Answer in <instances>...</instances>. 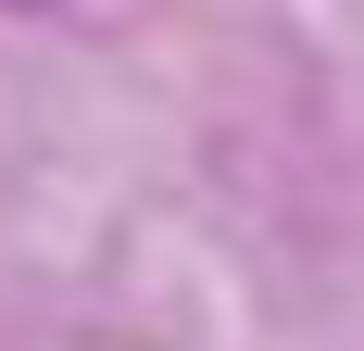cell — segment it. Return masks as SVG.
Wrapping results in <instances>:
<instances>
[{
	"instance_id": "cell-1",
	"label": "cell",
	"mask_w": 364,
	"mask_h": 351,
	"mask_svg": "<svg viewBox=\"0 0 364 351\" xmlns=\"http://www.w3.org/2000/svg\"><path fill=\"white\" fill-rule=\"evenodd\" d=\"M0 13H63V0H0Z\"/></svg>"
}]
</instances>
